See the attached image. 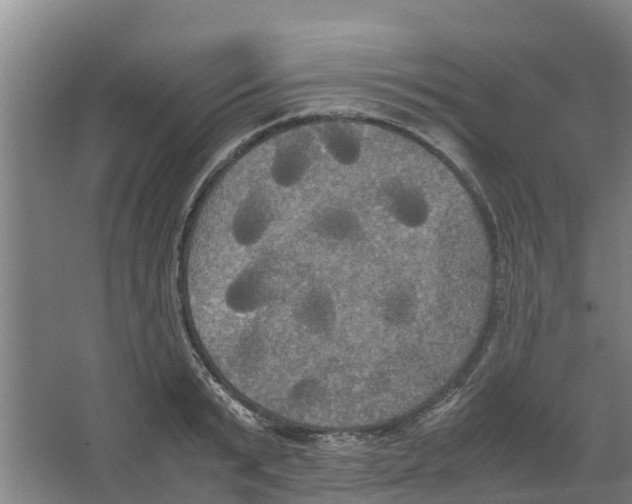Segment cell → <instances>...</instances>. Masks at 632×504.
Returning <instances> with one entry per match:
<instances>
[{"label": "cell", "mask_w": 632, "mask_h": 504, "mask_svg": "<svg viewBox=\"0 0 632 504\" xmlns=\"http://www.w3.org/2000/svg\"><path fill=\"white\" fill-rule=\"evenodd\" d=\"M315 130L325 156L335 165L353 169L364 158L367 131L357 122L343 119L319 121Z\"/></svg>", "instance_id": "2"}, {"label": "cell", "mask_w": 632, "mask_h": 504, "mask_svg": "<svg viewBox=\"0 0 632 504\" xmlns=\"http://www.w3.org/2000/svg\"><path fill=\"white\" fill-rule=\"evenodd\" d=\"M306 227L315 237L335 244H356L365 236L358 212L340 199L315 205L307 215Z\"/></svg>", "instance_id": "1"}]
</instances>
